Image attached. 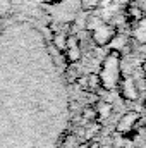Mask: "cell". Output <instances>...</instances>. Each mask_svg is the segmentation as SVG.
Listing matches in <instances>:
<instances>
[{
  "mask_svg": "<svg viewBox=\"0 0 146 148\" xmlns=\"http://www.w3.org/2000/svg\"><path fill=\"white\" fill-rule=\"evenodd\" d=\"M98 76H100L102 88H105V90L117 88V84L120 81V52L110 50L108 55L103 60V66H102Z\"/></svg>",
  "mask_w": 146,
  "mask_h": 148,
  "instance_id": "cell-1",
  "label": "cell"
},
{
  "mask_svg": "<svg viewBox=\"0 0 146 148\" xmlns=\"http://www.w3.org/2000/svg\"><path fill=\"white\" fill-rule=\"evenodd\" d=\"M89 33H91V40L95 41V45H98V47H107V45H110V41L115 38V35H117V26L112 24V23L102 21V23H100L95 29H91Z\"/></svg>",
  "mask_w": 146,
  "mask_h": 148,
  "instance_id": "cell-2",
  "label": "cell"
},
{
  "mask_svg": "<svg viewBox=\"0 0 146 148\" xmlns=\"http://www.w3.org/2000/svg\"><path fill=\"white\" fill-rule=\"evenodd\" d=\"M139 119H141L139 112H136V110L126 112V114L119 119L115 131H117L119 134H122L124 138H126V136H132V134H134V131H136V127H138Z\"/></svg>",
  "mask_w": 146,
  "mask_h": 148,
  "instance_id": "cell-3",
  "label": "cell"
},
{
  "mask_svg": "<svg viewBox=\"0 0 146 148\" xmlns=\"http://www.w3.org/2000/svg\"><path fill=\"white\" fill-rule=\"evenodd\" d=\"M117 90L120 93L122 98H126L127 102H134L139 98V91H138V84H136V79L132 76H124L120 77L119 84H117Z\"/></svg>",
  "mask_w": 146,
  "mask_h": 148,
  "instance_id": "cell-4",
  "label": "cell"
},
{
  "mask_svg": "<svg viewBox=\"0 0 146 148\" xmlns=\"http://www.w3.org/2000/svg\"><path fill=\"white\" fill-rule=\"evenodd\" d=\"M62 53L65 55V59H67L69 64L79 62L81 60V55H83V52H81V40L76 36V35L69 33L67 41H65V48H64Z\"/></svg>",
  "mask_w": 146,
  "mask_h": 148,
  "instance_id": "cell-5",
  "label": "cell"
},
{
  "mask_svg": "<svg viewBox=\"0 0 146 148\" xmlns=\"http://www.w3.org/2000/svg\"><path fill=\"white\" fill-rule=\"evenodd\" d=\"M95 110H96V121H105L108 119L113 112V105L107 100H96L95 102Z\"/></svg>",
  "mask_w": 146,
  "mask_h": 148,
  "instance_id": "cell-6",
  "label": "cell"
},
{
  "mask_svg": "<svg viewBox=\"0 0 146 148\" xmlns=\"http://www.w3.org/2000/svg\"><path fill=\"white\" fill-rule=\"evenodd\" d=\"M134 38L139 43H146V14L136 23V26H134Z\"/></svg>",
  "mask_w": 146,
  "mask_h": 148,
  "instance_id": "cell-7",
  "label": "cell"
},
{
  "mask_svg": "<svg viewBox=\"0 0 146 148\" xmlns=\"http://www.w3.org/2000/svg\"><path fill=\"white\" fill-rule=\"evenodd\" d=\"M126 16H127L132 23H138V21L145 16V12L141 10V7H139V5L131 3V5H127V9H126Z\"/></svg>",
  "mask_w": 146,
  "mask_h": 148,
  "instance_id": "cell-8",
  "label": "cell"
},
{
  "mask_svg": "<svg viewBox=\"0 0 146 148\" xmlns=\"http://www.w3.org/2000/svg\"><path fill=\"white\" fill-rule=\"evenodd\" d=\"M79 145H81V138L76 133L65 134L62 140V148H79Z\"/></svg>",
  "mask_w": 146,
  "mask_h": 148,
  "instance_id": "cell-9",
  "label": "cell"
},
{
  "mask_svg": "<svg viewBox=\"0 0 146 148\" xmlns=\"http://www.w3.org/2000/svg\"><path fill=\"white\" fill-rule=\"evenodd\" d=\"M86 81H88V93H95L102 88V83H100V76L95 73L88 74L86 76Z\"/></svg>",
  "mask_w": 146,
  "mask_h": 148,
  "instance_id": "cell-10",
  "label": "cell"
},
{
  "mask_svg": "<svg viewBox=\"0 0 146 148\" xmlns=\"http://www.w3.org/2000/svg\"><path fill=\"white\" fill-rule=\"evenodd\" d=\"M67 36H69V33H64V31H57V33L53 35V45H55V48H57L59 52H64Z\"/></svg>",
  "mask_w": 146,
  "mask_h": 148,
  "instance_id": "cell-11",
  "label": "cell"
},
{
  "mask_svg": "<svg viewBox=\"0 0 146 148\" xmlns=\"http://www.w3.org/2000/svg\"><path fill=\"white\" fill-rule=\"evenodd\" d=\"M81 3H83L84 10H95L102 3V0H81Z\"/></svg>",
  "mask_w": 146,
  "mask_h": 148,
  "instance_id": "cell-12",
  "label": "cell"
},
{
  "mask_svg": "<svg viewBox=\"0 0 146 148\" xmlns=\"http://www.w3.org/2000/svg\"><path fill=\"white\" fill-rule=\"evenodd\" d=\"M88 148H102V147H100L98 143H93V141H89V147H88Z\"/></svg>",
  "mask_w": 146,
  "mask_h": 148,
  "instance_id": "cell-13",
  "label": "cell"
},
{
  "mask_svg": "<svg viewBox=\"0 0 146 148\" xmlns=\"http://www.w3.org/2000/svg\"><path fill=\"white\" fill-rule=\"evenodd\" d=\"M141 71H143V76L146 77V60L143 62V67H141Z\"/></svg>",
  "mask_w": 146,
  "mask_h": 148,
  "instance_id": "cell-14",
  "label": "cell"
},
{
  "mask_svg": "<svg viewBox=\"0 0 146 148\" xmlns=\"http://www.w3.org/2000/svg\"><path fill=\"white\" fill-rule=\"evenodd\" d=\"M45 3H57V2H60V0H43Z\"/></svg>",
  "mask_w": 146,
  "mask_h": 148,
  "instance_id": "cell-15",
  "label": "cell"
},
{
  "mask_svg": "<svg viewBox=\"0 0 146 148\" xmlns=\"http://www.w3.org/2000/svg\"><path fill=\"white\" fill-rule=\"evenodd\" d=\"M145 107H146V100H145Z\"/></svg>",
  "mask_w": 146,
  "mask_h": 148,
  "instance_id": "cell-16",
  "label": "cell"
},
{
  "mask_svg": "<svg viewBox=\"0 0 146 148\" xmlns=\"http://www.w3.org/2000/svg\"><path fill=\"white\" fill-rule=\"evenodd\" d=\"M132 2H134V0H132Z\"/></svg>",
  "mask_w": 146,
  "mask_h": 148,
  "instance_id": "cell-17",
  "label": "cell"
}]
</instances>
